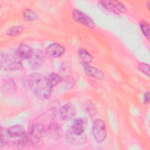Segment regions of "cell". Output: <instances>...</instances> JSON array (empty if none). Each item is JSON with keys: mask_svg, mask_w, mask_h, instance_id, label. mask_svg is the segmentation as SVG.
<instances>
[{"mask_svg": "<svg viewBox=\"0 0 150 150\" xmlns=\"http://www.w3.org/2000/svg\"><path fill=\"white\" fill-rule=\"evenodd\" d=\"M70 129L75 134L81 135L84 132V121L83 118H78L73 120Z\"/></svg>", "mask_w": 150, "mask_h": 150, "instance_id": "cell-15", "label": "cell"}, {"mask_svg": "<svg viewBox=\"0 0 150 150\" xmlns=\"http://www.w3.org/2000/svg\"><path fill=\"white\" fill-rule=\"evenodd\" d=\"M78 54L80 57V59L81 60L82 63H88L89 64L93 60L92 56L90 54V53L87 51L86 49L83 48H79L78 49Z\"/></svg>", "mask_w": 150, "mask_h": 150, "instance_id": "cell-16", "label": "cell"}, {"mask_svg": "<svg viewBox=\"0 0 150 150\" xmlns=\"http://www.w3.org/2000/svg\"><path fill=\"white\" fill-rule=\"evenodd\" d=\"M146 6H147V9L149 10V4H150V2H149V1H147L146 2Z\"/></svg>", "mask_w": 150, "mask_h": 150, "instance_id": "cell-25", "label": "cell"}, {"mask_svg": "<svg viewBox=\"0 0 150 150\" xmlns=\"http://www.w3.org/2000/svg\"><path fill=\"white\" fill-rule=\"evenodd\" d=\"M138 69L144 74L149 76V65L147 63L141 62L138 64Z\"/></svg>", "mask_w": 150, "mask_h": 150, "instance_id": "cell-22", "label": "cell"}, {"mask_svg": "<svg viewBox=\"0 0 150 150\" xmlns=\"http://www.w3.org/2000/svg\"><path fill=\"white\" fill-rule=\"evenodd\" d=\"M144 104H147L149 103V91H147L146 93H144Z\"/></svg>", "mask_w": 150, "mask_h": 150, "instance_id": "cell-23", "label": "cell"}, {"mask_svg": "<svg viewBox=\"0 0 150 150\" xmlns=\"http://www.w3.org/2000/svg\"><path fill=\"white\" fill-rule=\"evenodd\" d=\"M139 27L144 35L149 41V25L148 22L145 20H141L139 22Z\"/></svg>", "mask_w": 150, "mask_h": 150, "instance_id": "cell-18", "label": "cell"}, {"mask_svg": "<svg viewBox=\"0 0 150 150\" xmlns=\"http://www.w3.org/2000/svg\"><path fill=\"white\" fill-rule=\"evenodd\" d=\"M45 126L39 122H35L31 124L28 131L26 132V137L28 145H35L40 140L43 132Z\"/></svg>", "mask_w": 150, "mask_h": 150, "instance_id": "cell-3", "label": "cell"}, {"mask_svg": "<svg viewBox=\"0 0 150 150\" xmlns=\"http://www.w3.org/2000/svg\"><path fill=\"white\" fill-rule=\"evenodd\" d=\"M46 52L50 57L54 58L60 57L64 54L65 49L62 45L57 43H53L47 47Z\"/></svg>", "mask_w": 150, "mask_h": 150, "instance_id": "cell-11", "label": "cell"}, {"mask_svg": "<svg viewBox=\"0 0 150 150\" xmlns=\"http://www.w3.org/2000/svg\"><path fill=\"white\" fill-rule=\"evenodd\" d=\"M0 58L1 67L5 71H15L22 69V59L18 55L16 50L2 51Z\"/></svg>", "mask_w": 150, "mask_h": 150, "instance_id": "cell-2", "label": "cell"}, {"mask_svg": "<svg viewBox=\"0 0 150 150\" xmlns=\"http://www.w3.org/2000/svg\"><path fill=\"white\" fill-rule=\"evenodd\" d=\"M33 49L30 46L24 43L20 44L16 49L19 57L22 59L27 60H29L30 57L33 53Z\"/></svg>", "mask_w": 150, "mask_h": 150, "instance_id": "cell-14", "label": "cell"}, {"mask_svg": "<svg viewBox=\"0 0 150 150\" xmlns=\"http://www.w3.org/2000/svg\"><path fill=\"white\" fill-rule=\"evenodd\" d=\"M23 17L27 21H34L38 19V14L31 9H25L23 12Z\"/></svg>", "mask_w": 150, "mask_h": 150, "instance_id": "cell-17", "label": "cell"}, {"mask_svg": "<svg viewBox=\"0 0 150 150\" xmlns=\"http://www.w3.org/2000/svg\"><path fill=\"white\" fill-rule=\"evenodd\" d=\"M87 108H88V110H89V111H88V114H90V115H91V113H92L93 114V115H94V112H96L95 111H94V110H95V108L94 107V106H93V104H88V106L87 107ZM96 113V112H95Z\"/></svg>", "mask_w": 150, "mask_h": 150, "instance_id": "cell-24", "label": "cell"}, {"mask_svg": "<svg viewBox=\"0 0 150 150\" xmlns=\"http://www.w3.org/2000/svg\"><path fill=\"white\" fill-rule=\"evenodd\" d=\"M16 84L13 79L6 77L2 80L1 84V90L5 94H12L16 90Z\"/></svg>", "mask_w": 150, "mask_h": 150, "instance_id": "cell-13", "label": "cell"}, {"mask_svg": "<svg viewBox=\"0 0 150 150\" xmlns=\"http://www.w3.org/2000/svg\"><path fill=\"white\" fill-rule=\"evenodd\" d=\"M1 148L5 146L8 142H9V138L7 132V128L1 127Z\"/></svg>", "mask_w": 150, "mask_h": 150, "instance_id": "cell-21", "label": "cell"}, {"mask_svg": "<svg viewBox=\"0 0 150 150\" xmlns=\"http://www.w3.org/2000/svg\"><path fill=\"white\" fill-rule=\"evenodd\" d=\"M45 54L43 51L40 49H33V53L29 59V64L33 69L40 68L44 62Z\"/></svg>", "mask_w": 150, "mask_h": 150, "instance_id": "cell-8", "label": "cell"}, {"mask_svg": "<svg viewBox=\"0 0 150 150\" xmlns=\"http://www.w3.org/2000/svg\"><path fill=\"white\" fill-rule=\"evenodd\" d=\"M100 4L107 11L117 15L124 13L127 11L125 6L120 1L105 0L100 1Z\"/></svg>", "mask_w": 150, "mask_h": 150, "instance_id": "cell-6", "label": "cell"}, {"mask_svg": "<svg viewBox=\"0 0 150 150\" xmlns=\"http://www.w3.org/2000/svg\"><path fill=\"white\" fill-rule=\"evenodd\" d=\"M28 86L32 94L40 100L49 99L53 87L47 77L38 73L31 74L28 79Z\"/></svg>", "mask_w": 150, "mask_h": 150, "instance_id": "cell-1", "label": "cell"}, {"mask_svg": "<svg viewBox=\"0 0 150 150\" xmlns=\"http://www.w3.org/2000/svg\"><path fill=\"white\" fill-rule=\"evenodd\" d=\"M66 139L67 142L73 145H77L84 144L87 140L86 135H77L73 133L70 129H68L66 133Z\"/></svg>", "mask_w": 150, "mask_h": 150, "instance_id": "cell-9", "label": "cell"}, {"mask_svg": "<svg viewBox=\"0 0 150 150\" xmlns=\"http://www.w3.org/2000/svg\"><path fill=\"white\" fill-rule=\"evenodd\" d=\"M9 142L13 145L18 146L26 134L25 128L21 125H15L7 128Z\"/></svg>", "mask_w": 150, "mask_h": 150, "instance_id": "cell-4", "label": "cell"}, {"mask_svg": "<svg viewBox=\"0 0 150 150\" xmlns=\"http://www.w3.org/2000/svg\"><path fill=\"white\" fill-rule=\"evenodd\" d=\"M81 64L83 67L84 71L87 76L98 80H101L104 79V74L100 69L93 67L88 63H81Z\"/></svg>", "mask_w": 150, "mask_h": 150, "instance_id": "cell-12", "label": "cell"}, {"mask_svg": "<svg viewBox=\"0 0 150 150\" xmlns=\"http://www.w3.org/2000/svg\"><path fill=\"white\" fill-rule=\"evenodd\" d=\"M72 17L74 21L86 26L90 29H93L95 27V23L93 19L85 13L79 9H74L72 11Z\"/></svg>", "mask_w": 150, "mask_h": 150, "instance_id": "cell-7", "label": "cell"}, {"mask_svg": "<svg viewBox=\"0 0 150 150\" xmlns=\"http://www.w3.org/2000/svg\"><path fill=\"white\" fill-rule=\"evenodd\" d=\"M76 114V108L71 103H67L64 104L59 110V115L60 118L64 121H67L71 119Z\"/></svg>", "mask_w": 150, "mask_h": 150, "instance_id": "cell-10", "label": "cell"}, {"mask_svg": "<svg viewBox=\"0 0 150 150\" xmlns=\"http://www.w3.org/2000/svg\"><path fill=\"white\" fill-rule=\"evenodd\" d=\"M47 78L53 88L56 85H57L62 81V79L60 76L54 73L49 74V76L47 77Z\"/></svg>", "mask_w": 150, "mask_h": 150, "instance_id": "cell-19", "label": "cell"}, {"mask_svg": "<svg viewBox=\"0 0 150 150\" xmlns=\"http://www.w3.org/2000/svg\"><path fill=\"white\" fill-rule=\"evenodd\" d=\"M92 133L97 142L101 143L104 141L107 137V128L104 121L101 119H96L94 121Z\"/></svg>", "mask_w": 150, "mask_h": 150, "instance_id": "cell-5", "label": "cell"}, {"mask_svg": "<svg viewBox=\"0 0 150 150\" xmlns=\"http://www.w3.org/2000/svg\"><path fill=\"white\" fill-rule=\"evenodd\" d=\"M23 30V27L21 25L14 26L9 28L6 31V35L10 36H17L22 33Z\"/></svg>", "mask_w": 150, "mask_h": 150, "instance_id": "cell-20", "label": "cell"}]
</instances>
